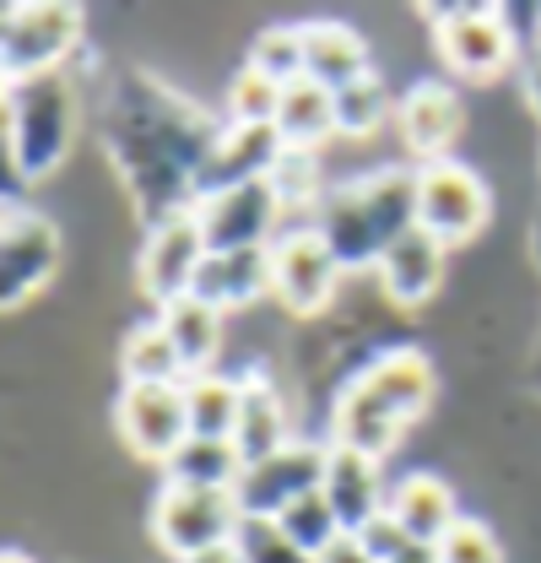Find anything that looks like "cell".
Instances as JSON below:
<instances>
[{"mask_svg":"<svg viewBox=\"0 0 541 563\" xmlns=\"http://www.w3.org/2000/svg\"><path fill=\"white\" fill-rule=\"evenodd\" d=\"M325 455H331V444H320V439H292V444L276 450L270 461L244 466V477H239V488H233L239 509L255 515V520H281L298 498L320 493V483H325Z\"/></svg>","mask_w":541,"mask_h":563,"instance_id":"11","label":"cell"},{"mask_svg":"<svg viewBox=\"0 0 541 563\" xmlns=\"http://www.w3.org/2000/svg\"><path fill=\"white\" fill-rule=\"evenodd\" d=\"M281 92H287L281 81L261 76L255 66H244L228 81V114H233V125H276Z\"/></svg>","mask_w":541,"mask_h":563,"instance_id":"31","label":"cell"},{"mask_svg":"<svg viewBox=\"0 0 541 563\" xmlns=\"http://www.w3.org/2000/svg\"><path fill=\"white\" fill-rule=\"evenodd\" d=\"M292 444V418H287V401L281 390L261 379V374H244V401H239V428H233V450L244 466H261L276 450Z\"/></svg>","mask_w":541,"mask_h":563,"instance_id":"21","label":"cell"},{"mask_svg":"<svg viewBox=\"0 0 541 563\" xmlns=\"http://www.w3.org/2000/svg\"><path fill=\"white\" fill-rule=\"evenodd\" d=\"M190 292L206 298L217 314L250 309L270 292V250H211Z\"/></svg>","mask_w":541,"mask_h":563,"instance_id":"19","label":"cell"},{"mask_svg":"<svg viewBox=\"0 0 541 563\" xmlns=\"http://www.w3.org/2000/svg\"><path fill=\"white\" fill-rule=\"evenodd\" d=\"M390 120V92L379 76H363L336 92V136H374Z\"/></svg>","mask_w":541,"mask_h":563,"instance_id":"30","label":"cell"},{"mask_svg":"<svg viewBox=\"0 0 541 563\" xmlns=\"http://www.w3.org/2000/svg\"><path fill=\"white\" fill-rule=\"evenodd\" d=\"M303 553H314V559H325L331 548H341L346 537H341V520H336V509L325 504V493H309V498H298L281 520H276Z\"/></svg>","mask_w":541,"mask_h":563,"instance_id":"29","label":"cell"},{"mask_svg":"<svg viewBox=\"0 0 541 563\" xmlns=\"http://www.w3.org/2000/svg\"><path fill=\"white\" fill-rule=\"evenodd\" d=\"M163 477H168L174 488H228L233 493L239 477H244V461H239L233 439H185V444L168 455Z\"/></svg>","mask_w":541,"mask_h":563,"instance_id":"25","label":"cell"},{"mask_svg":"<svg viewBox=\"0 0 541 563\" xmlns=\"http://www.w3.org/2000/svg\"><path fill=\"white\" fill-rule=\"evenodd\" d=\"M114 422H120V439L131 444V455L168 466V455L190 439L185 385H125Z\"/></svg>","mask_w":541,"mask_h":563,"instance_id":"14","label":"cell"},{"mask_svg":"<svg viewBox=\"0 0 541 563\" xmlns=\"http://www.w3.org/2000/svg\"><path fill=\"white\" fill-rule=\"evenodd\" d=\"M417 228V168H379L357 185L325 190L314 233L331 244L341 272L379 266V255Z\"/></svg>","mask_w":541,"mask_h":563,"instance_id":"3","label":"cell"},{"mask_svg":"<svg viewBox=\"0 0 541 563\" xmlns=\"http://www.w3.org/2000/svg\"><path fill=\"white\" fill-rule=\"evenodd\" d=\"M217 136H222V125L201 103H190L185 92L157 81L152 70H125L103 109L109 163L125 179L131 207L141 211L146 228L196 207V179H201Z\"/></svg>","mask_w":541,"mask_h":563,"instance_id":"1","label":"cell"},{"mask_svg":"<svg viewBox=\"0 0 541 563\" xmlns=\"http://www.w3.org/2000/svg\"><path fill=\"white\" fill-rule=\"evenodd\" d=\"M157 320H163V331H168L174 352L185 357V374H190V379H196V374H211L217 347H222V314H217L206 298L185 292V298L163 303V309H157Z\"/></svg>","mask_w":541,"mask_h":563,"instance_id":"24","label":"cell"},{"mask_svg":"<svg viewBox=\"0 0 541 563\" xmlns=\"http://www.w3.org/2000/svg\"><path fill=\"white\" fill-rule=\"evenodd\" d=\"M250 66L270 76V81H298L303 76V38H298V27H266L255 44H250Z\"/></svg>","mask_w":541,"mask_h":563,"instance_id":"33","label":"cell"},{"mask_svg":"<svg viewBox=\"0 0 541 563\" xmlns=\"http://www.w3.org/2000/svg\"><path fill=\"white\" fill-rule=\"evenodd\" d=\"M352 542H357V548H363V553H368L374 563H390L396 553H401V548H411V542H406V531L396 526V520H390V515H379V520H374L363 537H352Z\"/></svg>","mask_w":541,"mask_h":563,"instance_id":"35","label":"cell"},{"mask_svg":"<svg viewBox=\"0 0 541 563\" xmlns=\"http://www.w3.org/2000/svg\"><path fill=\"white\" fill-rule=\"evenodd\" d=\"M233 548L244 553V563H320L314 553H303V548L276 526V520H255V515H244V520H239Z\"/></svg>","mask_w":541,"mask_h":563,"instance_id":"32","label":"cell"},{"mask_svg":"<svg viewBox=\"0 0 541 563\" xmlns=\"http://www.w3.org/2000/svg\"><path fill=\"white\" fill-rule=\"evenodd\" d=\"M239 401H244V379H228V374H217V368L185 379L190 439H233V428H239Z\"/></svg>","mask_w":541,"mask_h":563,"instance_id":"27","label":"cell"},{"mask_svg":"<svg viewBox=\"0 0 541 563\" xmlns=\"http://www.w3.org/2000/svg\"><path fill=\"white\" fill-rule=\"evenodd\" d=\"M439 563H504V548H498V537L482 520L461 515L444 531V542H439Z\"/></svg>","mask_w":541,"mask_h":563,"instance_id":"34","label":"cell"},{"mask_svg":"<svg viewBox=\"0 0 541 563\" xmlns=\"http://www.w3.org/2000/svg\"><path fill=\"white\" fill-rule=\"evenodd\" d=\"M76 81L66 70L33 76V81H5V157L16 179L38 185L49 179L76 146Z\"/></svg>","mask_w":541,"mask_h":563,"instance_id":"4","label":"cell"},{"mask_svg":"<svg viewBox=\"0 0 541 563\" xmlns=\"http://www.w3.org/2000/svg\"><path fill=\"white\" fill-rule=\"evenodd\" d=\"M379 466H385V461H374V455H363V450L331 444L320 493H325V504L336 509L341 537H363V531L390 509V483H385Z\"/></svg>","mask_w":541,"mask_h":563,"instance_id":"16","label":"cell"},{"mask_svg":"<svg viewBox=\"0 0 541 563\" xmlns=\"http://www.w3.org/2000/svg\"><path fill=\"white\" fill-rule=\"evenodd\" d=\"M531 261H537V272H541V211H537V222H531Z\"/></svg>","mask_w":541,"mask_h":563,"instance_id":"39","label":"cell"},{"mask_svg":"<svg viewBox=\"0 0 541 563\" xmlns=\"http://www.w3.org/2000/svg\"><path fill=\"white\" fill-rule=\"evenodd\" d=\"M385 515L406 531V542L439 548L444 531L461 520V504H455V493H450L444 477H433V472H411V477H401V483L390 488V509H385Z\"/></svg>","mask_w":541,"mask_h":563,"instance_id":"20","label":"cell"},{"mask_svg":"<svg viewBox=\"0 0 541 563\" xmlns=\"http://www.w3.org/2000/svg\"><path fill=\"white\" fill-rule=\"evenodd\" d=\"M287 146L276 136V125H222V136L206 157L201 179H196V201L206 196H222V190H239V185H255V179H270L276 157Z\"/></svg>","mask_w":541,"mask_h":563,"instance_id":"17","label":"cell"},{"mask_svg":"<svg viewBox=\"0 0 541 563\" xmlns=\"http://www.w3.org/2000/svg\"><path fill=\"white\" fill-rule=\"evenodd\" d=\"M270 190H276V201L287 211H303L309 222H314V211L325 201V179H320V163H314V152H281L276 157V168H270Z\"/></svg>","mask_w":541,"mask_h":563,"instance_id":"28","label":"cell"},{"mask_svg":"<svg viewBox=\"0 0 541 563\" xmlns=\"http://www.w3.org/2000/svg\"><path fill=\"white\" fill-rule=\"evenodd\" d=\"M206 255H211V250H206L196 207L163 217L157 228H146V244H141V261H135L141 292H146L157 309L174 303V298H185V292L196 287V277H201Z\"/></svg>","mask_w":541,"mask_h":563,"instance_id":"12","label":"cell"},{"mask_svg":"<svg viewBox=\"0 0 541 563\" xmlns=\"http://www.w3.org/2000/svg\"><path fill=\"white\" fill-rule=\"evenodd\" d=\"M396 125H401L411 157L444 163L450 146L466 131V98L450 81H439V76H417L401 92V103H396Z\"/></svg>","mask_w":541,"mask_h":563,"instance_id":"15","label":"cell"},{"mask_svg":"<svg viewBox=\"0 0 541 563\" xmlns=\"http://www.w3.org/2000/svg\"><path fill=\"white\" fill-rule=\"evenodd\" d=\"M185 563H244V553L228 542V548H211V553H201V559H185Z\"/></svg>","mask_w":541,"mask_h":563,"instance_id":"38","label":"cell"},{"mask_svg":"<svg viewBox=\"0 0 541 563\" xmlns=\"http://www.w3.org/2000/svg\"><path fill=\"white\" fill-rule=\"evenodd\" d=\"M5 563H33V559H22V553H5Z\"/></svg>","mask_w":541,"mask_h":563,"instance_id":"40","label":"cell"},{"mask_svg":"<svg viewBox=\"0 0 541 563\" xmlns=\"http://www.w3.org/2000/svg\"><path fill=\"white\" fill-rule=\"evenodd\" d=\"M239 520H244V509L228 488H174V483H163L157 504H152V537L179 563L201 559L211 548H228L239 537Z\"/></svg>","mask_w":541,"mask_h":563,"instance_id":"7","label":"cell"},{"mask_svg":"<svg viewBox=\"0 0 541 563\" xmlns=\"http://www.w3.org/2000/svg\"><path fill=\"white\" fill-rule=\"evenodd\" d=\"M60 266V228L33 207L5 201L0 222V298L5 309H22L27 298H38Z\"/></svg>","mask_w":541,"mask_h":563,"instance_id":"10","label":"cell"},{"mask_svg":"<svg viewBox=\"0 0 541 563\" xmlns=\"http://www.w3.org/2000/svg\"><path fill=\"white\" fill-rule=\"evenodd\" d=\"M433 27V44L444 66L466 81H493L515 66V27L498 5H428L422 11Z\"/></svg>","mask_w":541,"mask_h":563,"instance_id":"6","label":"cell"},{"mask_svg":"<svg viewBox=\"0 0 541 563\" xmlns=\"http://www.w3.org/2000/svg\"><path fill=\"white\" fill-rule=\"evenodd\" d=\"M196 217H201L206 250H270L281 239L276 228H281L287 207L276 201L270 179H255V185L196 201Z\"/></svg>","mask_w":541,"mask_h":563,"instance_id":"13","label":"cell"},{"mask_svg":"<svg viewBox=\"0 0 541 563\" xmlns=\"http://www.w3.org/2000/svg\"><path fill=\"white\" fill-rule=\"evenodd\" d=\"M76 44H81V5L38 0V5H5V16H0V70H5V81H33V76L66 70Z\"/></svg>","mask_w":541,"mask_h":563,"instance_id":"5","label":"cell"},{"mask_svg":"<svg viewBox=\"0 0 541 563\" xmlns=\"http://www.w3.org/2000/svg\"><path fill=\"white\" fill-rule=\"evenodd\" d=\"M276 136H281L287 152H320L325 141L336 136V92H325L309 76L287 81L281 109H276Z\"/></svg>","mask_w":541,"mask_h":563,"instance_id":"23","label":"cell"},{"mask_svg":"<svg viewBox=\"0 0 541 563\" xmlns=\"http://www.w3.org/2000/svg\"><path fill=\"white\" fill-rule=\"evenodd\" d=\"M487 217H493V196L466 163L444 157V163L417 168V228L433 233L444 250L476 239L487 228Z\"/></svg>","mask_w":541,"mask_h":563,"instance_id":"9","label":"cell"},{"mask_svg":"<svg viewBox=\"0 0 541 563\" xmlns=\"http://www.w3.org/2000/svg\"><path fill=\"white\" fill-rule=\"evenodd\" d=\"M390 563H439V548H422V542H411V548H401Z\"/></svg>","mask_w":541,"mask_h":563,"instance_id":"37","label":"cell"},{"mask_svg":"<svg viewBox=\"0 0 541 563\" xmlns=\"http://www.w3.org/2000/svg\"><path fill=\"white\" fill-rule=\"evenodd\" d=\"M341 287V261L331 255V244L314 233V222L303 228H287L276 244H270V292L287 314L298 320H314L336 303Z\"/></svg>","mask_w":541,"mask_h":563,"instance_id":"8","label":"cell"},{"mask_svg":"<svg viewBox=\"0 0 541 563\" xmlns=\"http://www.w3.org/2000/svg\"><path fill=\"white\" fill-rule=\"evenodd\" d=\"M120 374H125V385H185L190 374H185V357L174 352L168 342V331H163V320H141L125 331V342H120Z\"/></svg>","mask_w":541,"mask_h":563,"instance_id":"26","label":"cell"},{"mask_svg":"<svg viewBox=\"0 0 541 563\" xmlns=\"http://www.w3.org/2000/svg\"><path fill=\"white\" fill-rule=\"evenodd\" d=\"M520 87H526V103H531V114L541 120V55H531V66H526V81H520Z\"/></svg>","mask_w":541,"mask_h":563,"instance_id":"36","label":"cell"},{"mask_svg":"<svg viewBox=\"0 0 541 563\" xmlns=\"http://www.w3.org/2000/svg\"><path fill=\"white\" fill-rule=\"evenodd\" d=\"M298 38H303V76L320 81L325 92H341V87L374 76L368 44L346 22H298Z\"/></svg>","mask_w":541,"mask_h":563,"instance_id":"22","label":"cell"},{"mask_svg":"<svg viewBox=\"0 0 541 563\" xmlns=\"http://www.w3.org/2000/svg\"><path fill=\"white\" fill-rule=\"evenodd\" d=\"M433 363L417 347H390L368 357L346 385H341L336 407H331V444L363 450L374 461H385L401 433L433 407Z\"/></svg>","mask_w":541,"mask_h":563,"instance_id":"2","label":"cell"},{"mask_svg":"<svg viewBox=\"0 0 541 563\" xmlns=\"http://www.w3.org/2000/svg\"><path fill=\"white\" fill-rule=\"evenodd\" d=\"M379 287H385V298L396 303V309H422L433 292H439V282H444V244L433 239V233H422V228H411L406 239H396L385 255H379Z\"/></svg>","mask_w":541,"mask_h":563,"instance_id":"18","label":"cell"},{"mask_svg":"<svg viewBox=\"0 0 541 563\" xmlns=\"http://www.w3.org/2000/svg\"><path fill=\"white\" fill-rule=\"evenodd\" d=\"M537 385H541V347H537Z\"/></svg>","mask_w":541,"mask_h":563,"instance_id":"41","label":"cell"}]
</instances>
